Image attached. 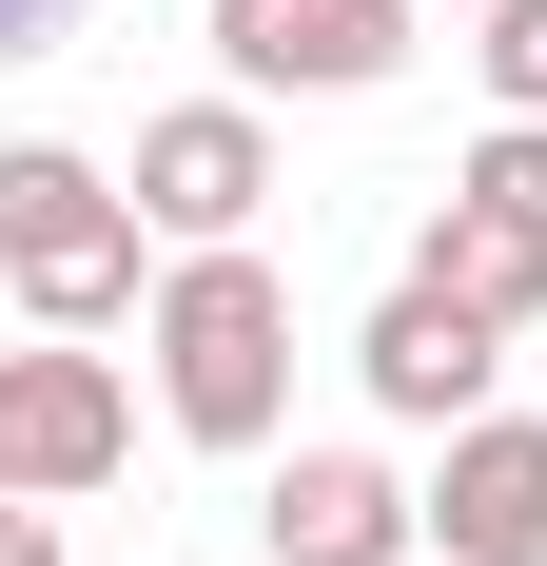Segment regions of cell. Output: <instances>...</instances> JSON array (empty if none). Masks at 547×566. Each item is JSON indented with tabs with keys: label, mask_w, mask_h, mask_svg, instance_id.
<instances>
[{
	"label": "cell",
	"mask_w": 547,
	"mask_h": 566,
	"mask_svg": "<svg viewBox=\"0 0 547 566\" xmlns=\"http://www.w3.org/2000/svg\"><path fill=\"white\" fill-rule=\"evenodd\" d=\"M137 352H157L176 450H274V430H293V274H274L255 234L176 254V274H157V313H137Z\"/></svg>",
	"instance_id": "cell-1"
},
{
	"label": "cell",
	"mask_w": 547,
	"mask_h": 566,
	"mask_svg": "<svg viewBox=\"0 0 547 566\" xmlns=\"http://www.w3.org/2000/svg\"><path fill=\"white\" fill-rule=\"evenodd\" d=\"M157 216H137V176L59 157V137H0V274L40 333H117V313H157Z\"/></svg>",
	"instance_id": "cell-2"
},
{
	"label": "cell",
	"mask_w": 547,
	"mask_h": 566,
	"mask_svg": "<svg viewBox=\"0 0 547 566\" xmlns=\"http://www.w3.org/2000/svg\"><path fill=\"white\" fill-rule=\"evenodd\" d=\"M117 450H137V391H117V352H0V489L20 509H79V489H117Z\"/></svg>",
	"instance_id": "cell-3"
},
{
	"label": "cell",
	"mask_w": 547,
	"mask_h": 566,
	"mask_svg": "<svg viewBox=\"0 0 547 566\" xmlns=\"http://www.w3.org/2000/svg\"><path fill=\"white\" fill-rule=\"evenodd\" d=\"M411 20L431 0H216V59L235 98H372V78H411Z\"/></svg>",
	"instance_id": "cell-4"
},
{
	"label": "cell",
	"mask_w": 547,
	"mask_h": 566,
	"mask_svg": "<svg viewBox=\"0 0 547 566\" xmlns=\"http://www.w3.org/2000/svg\"><path fill=\"white\" fill-rule=\"evenodd\" d=\"M255 196H274V137H255V98H176V117H137V216H157L176 254L255 234Z\"/></svg>",
	"instance_id": "cell-5"
},
{
	"label": "cell",
	"mask_w": 547,
	"mask_h": 566,
	"mask_svg": "<svg viewBox=\"0 0 547 566\" xmlns=\"http://www.w3.org/2000/svg\"><path fill=\"white\" fill-rule=\"evenodd\" d=\"M352 371H372V410H411V430H469V410H489V371H508V333L469 313V293L391 274V313L352 333Z\"/></svg>",
	"instance_id": "cell-6"
},
{
	"label": "cell",
	"mask_w": 547,
	"mask_h": 566,
	"mask_svg": "<svg viewBox=\"0 0 547 566\" xmlns=\"http://www.w3.org/2000/svg\"><path fill=\"white\" fill-rule=\"evenodd\" d=\"M255 527H274V566H411L431 547V489H391L372 450H293Z\"/></svg>",
	"instance_id": "cell-7"
},
{
	"label": "cell",
	"mask_w": 547,
	"mask_h": 566,
	"mask_svg": "<svg viewBox=\"0 0 547 566\" xmlns=\"http://www.w3.org/2000/svg\"><path fill=\"white\" fill-rule=\"evenodd\" d=\"M431 547L450 566H547V430H528V410H469V430H450Z\"/></svg>",
	"instance_id": "cell-8"
},
{
	"label": "cell",
	"mask_w": 547,
	"mask_h": 566,
	"mask_svg": "<svg viewBox=\"0 0 547 566\" xmlns=\"http://www.w3.org/2000/svg\"><path fill=\"white\" fill-rule=\"evenodd\" d=\"M411 274H431V293H469L489 333H528V313H547V216H489V196H450V216L411 234Z\"/></svg>",
	"instance_id": "cell-9"
},
{
	"label": "cell",
	"mask_w": 547,
	"mask_h": 566,
	"mask_svg": "<svg viewBox=\"0 0 547 566\" xmlns=\"http://www.w3.org/2000/svg\"><path fill=\"white\" fill-rule=\"evenodd\" d=\"M469 59H489L508 117H547V0H469Z\"/></svg>",
	"instance_id": "cell-10"
},
{
	"label": "cell",
	"mask_w": 547,
	"mask_h": 566,
	"mask_svg": "<svg viewBox=\"0 0 547 566\" xmlns=\"http://www.w3.org/2000/svg\"><path fill=\"white\" fill-rule=\"evenodd\" d=\"M79 40V0H0V59H59Z\"/></svg>",
	"instance_id": "cell-11"
},
{
	"label": "cell",
	"mask_w": 547,
	"mask_h": 566,
	"mask_svg": "<svg viewBox=\"0 0 547 566\" xmlns=\"http://www.w3.org/2000/svg\"><path fill=\"white\" fill-rule=\"evenodd\" d=\"M0 566H59V527H40V509H20V489H0Z\"/></svg>",
	"instance_id": "cell-12"
},
{
	"label": "cell",
	"mask_w": 547,
	"mask_h": 566,
	"mask_svg": "<svg viewBox=\"0 0 547 566\" xmlns=\"http://www.w3.org/2000/svg\"><path fill=\"white\" fill-rule=\"evenodd\" d=\"M411 566H450V547H411Z\"/></svg>",
	"instance_id": "cell-13"
}]
</instances>
